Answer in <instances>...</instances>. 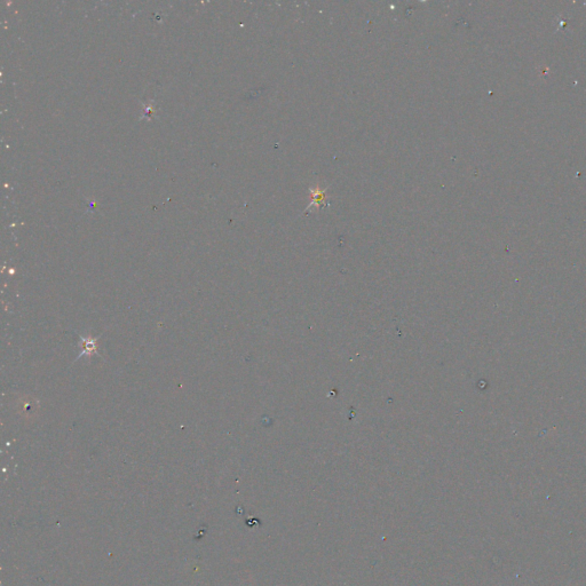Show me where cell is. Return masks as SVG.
Listing matches in <instances>:
<instances>
[{
	"label": "cell",
	"instance_id": "1",
	"mask_svg": "<svg viewBox=\"0 0 586 586\" xmlns=\"http://www.w3.org/2000/svg\"><path fill=\"white\" fill-rule=\"evenodd\" d=\"M312 195H313V201L309 204L308 208L315 204H316V206L320 204H324L325 197H327L325 196V190H318L317 188L315 190L312 189Z\"/></svg>",
	"mask_w": 586,
	"mask_h": 586
}]
</instances>
